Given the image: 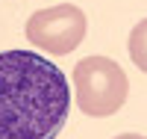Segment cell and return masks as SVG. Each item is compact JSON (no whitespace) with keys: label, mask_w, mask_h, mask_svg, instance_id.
Returning <instances> with one entry per match:
<instances>
[{"label":"cell","mask_w":147,"mask_h":139,"mask_svg":"<svg viewBox=\"0 0 147 139\" xmlns=\"http://www.w3.org/2000/svg\"><path fill=\"white\" fill-rule=\"evenodd\" d=\"M115 139H147V136H138V133H121V136H115Z\"/></svg>","instance_id":"cell-5"},{"label":"cell","mask_w":147,"mask_h":139,"mask_svg":"<svg viewBox=\"0 0 147 139\" xmlns=\"http://www.w3.org/2000/svg\"><path fill=\"white\" fill-rule=\"evenodd\" d=\"M85 12L74 3H59L50 9H38L35 15L27 21V39L30 45L41 47L44 53H56L65 56L74 47H80L82 36H85Z\"/></svg>","instance_id":"cell-3"},{"label":"cell","mask_w":147,"mask_h":139,"mask_svg":"<svg viewBox=\"0 0 147 139\" xmlns=\"http://www.w3.org/2000/svg\"><path fill=\"white\" fill-rule=\"evenodd\" d=\"M74 92L85 116L106 118L127 101L129 80L124 68L109 56H85L74 65Z\"/></svg>","instance_id":"cell-2"},{"label":"cell","mask_w":147,"mask_h":139,"mask_svg":"<svg viewBox=\"0 0 147 139\" xmlns=\"http://www.w3.org/2000/svg\"><path fill=\"white\" fill-rule=\"evenodd\" d=\"M68 112L62 68L35 50L0 53V139H56Z\"/></svg>","instance_id":"cell-1"},{"label":"cell","mask_w":147,"mask_h":139,"mask_svg":"<svg viewBox=\"0 0 147 139\" xmlns=\"http://www.w3.org/2000/svg\"><path fill=\"white\" fill-rule=\"evenodd\" d=\"M129 59L138 65V71L147 74V18L138 21L129 33Z\"/></svg>","instance_id":"cell-4"}]
</instances>
